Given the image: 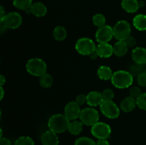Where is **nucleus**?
<instances>
[{"instance_id":"f257e3e1","label":"nucleus","mask_w":146,"mask_h":145,"mask_svg":"<svg viewBox=\"0 0 146 145\" xmlns=\"http://www.w3.org/2000/svg\"><path fill=\"white\" fill-rule=\"evenodd\" d=\"M70 120L62 114H56L49 118L48 127L49 130L56 134H61L68 130Z\"/></svg>"},{"instance_id":"f03ea898","label":"nucleus","mask_w":146,"mask_h":145,"mask_svg":"<svg viewBox=\"0 0 146 145\" xmlns=\"http://www.w3.org/2000/svg\"><path fill=\"white\" fill-rule=\"evenodd\" d=\"M111 82L114 87L119 89H125L131 86L133 82V75L125 71L115 72L111 78Z\"/></svg>"},{"instance_id":"7ed1b4c3","label":"nucleus","mask_w":146,"mask_h":145,"mask_svg":"<svg viewBox=\"0 0 146 145\" xmlns=\"http://www.w3.org/2000/svg\"><path fill=\"white\" fill-rule=\"evenodd\" d=\"M27 72L31 75L36 77H41L46 73V63L41 58H31L29 60L26 65Z\"/></svg>"},{"instance_id":"20e7f679","label":"nucleus","mask_w":146,"mask_h":145,"mask_svg":"<svg viewBox=\"0 0 146 145\" xmlns=\"http://www.w3.org/2000/svg\"><path fill=\"white\" fill-rule=\"evenodd\" d=\"M113 29V36L118 41H125L130 36L131 27L129 23L125 20L118 21L115 24Z\"/></svg>"},{"instance_id":"39448f33","label":"nucleus","mask_w":146,"mask_h":145,"mask_svg":"<svg viewBox=\"0 0 146 145\" xmlns=\"http://www.w3.org/2000/svg\"><path fill=\"white\" fill-rule=\"evenodd\" d=\"M75 48L77 52L83 55H90L96 51V46L93 40L89 38H81L76 41Z\"/></svg>"},{"instance_id":"423d86ee","label":"nucleus","mask_w":146,"mask_h":145,"mask_svg":"<svg viewBox=\"0 0 146 145\" xmlns=\"http://www.w3.org/2000/svg\"><path fill=\"white\" fill-rule=\"evenodd\" d=\"M79 119L84 125L92 127L99 120V114L94 108L86 107L81 111Z\"/></svg>"},{"instance_id":"0eeeda50","label":"nucleus","mask_w":146,"mask_h":145,"mask_svg":"<svg viewBox=\"0 0 146 145\" xmlns=\"http://www.w3.org/2000/svg\"><path fill=\"white\" fill-rule=\"evenodd\" d=\"M100 109L103 115L109 119H116L120 115L119 107L113 100H104Z\"/></svg>"},{"instance_id":"6e6552de","label":"nucleus","mask_w":146,"mask_h":145,"mask_svg":"<svg viewBox=\"0 0 146 145\" xmlns=\"http://www.w3.org/2000/svg\"><path fill=\"white\" fill-rule=\"evenodd\" d=\"M91 132L94 136L99 139H108L111 134V128L105 122H98L91 127Z\"/></svg>"},{"instance_id":"1a4fd4ad","label":"nucleus","mask_w":146,"mask_h":145,"mask_svg":"<svg viewBox=\"0 0 146 145\" xmlns=\"http://www.w3.org/2000/svg\"><path fill=\"white\" fill-rule=\"evenodd\" d=\"M113 37V29L111 26L104 25L99 27L96 33V39L99 44L108 43Z\"/></svg>"},{"instance_id":"9d476101","label":"nucleus","mask_w":146,"mask_h":145,"mask_svg":"<svg viewBox=\"0 0 146 145\" xmlns=\"http://www.w3.org/2000/svg\"><path fill=\"white\" fill-rule=\"evenodd\" d=\"M1 22L7 27V29H16L21 25L22 17L17 12H10L6 14Z\"/></svg>"},{"instance_id":"9b49d317","label":"nucleus","mask_w":146,"mask_h":145,"mask_svg":"<svg viewBox=\"0 0 146 145\" xmlns=\"http://www.w3.org/2000/svg\"><path fill=\"white\" fill-rule=\"evenodd\" d=\"M80 105L77 104L76 101L69 102L64 108V115L69 120H75L77 118H79L81 113Z\"/></svg>"},{"instance_id":"f8f14e48","label":"nucleus","mask_w":146,"mask_h":145,"mask_svg":"<svg viewBox=\"0 0 146 145\" xmlns=\"http://www.w3.org/2000/svg\"><path fill=\"white\" fill-rule=\"evenodd\" d=\"M41 141L43 145H58L59 144L57 134L51 130L46 131L41 134Z\"/></svg>"},{"instance_id":"ddd939ff","label":"nucleus","mask_w":146,"mask_h":145,"mask_svg":"<svg viewBox=\"0 0 146 145\" xmlns=\"http://www.w3.org/2000/svg\"><path fill=\"white\" fill-rule=\"evenodd\" d=\"M131 56L135 63L145 65L146 64V48L143 47L135 48L132 51Z\"/></svg>"},{"instance_id":"4468645a","label":"nucleus","mask_w":146,"mask_h":145,"mask_svg":"<svg viewBox=\"0 0 146 145\" xmlns=\"http://www.w3.org/2000/svg\"><path fill=\"white\" fill-rule=\"evenodd\" d=\"M96 51L101 58H110L113 54V46L108 43L99 44L97 45Z\"/></svg>"},{"instance_id":"2eb2a0df","label":"nucleus","mask_w":146,"mask_h":145,"mask_svg":"<svg viewBox=\"0 0 146 145\" xmlns=\"http://www.w3.org/2000/svg\"><path fill=\"white\" fill-rule=\"evenodd\" d=\"M87 97L86 103L90 107H96L98 105H101V103L104 102V98H103L102 93L98 91H92L89 92Z\"/></svg>"},{"instance_id":"dca6fc26","label":"nucleus","mask_w":146,"mask_h":145,"mask_svg":"<svg viewBox=\"0 0 146 145\" xmlns=\"http://www.w3.org/2000/svg\"><path fill=\"white\" fill-rule=\"evenodd\" d=\"M137 106L136 99L133 97H126L121 103V109L125 112H132Z\"/></svg>"},{"instance_id":"f3484780","label":"nucleus","mask_w":146,"mask_h":145,"mask_svg":"<svg viewBox=\"0 0 146 145\" xmlns=\"http://www.w3.org/2000/svg\"><path fill=\"white\" fill-rule=\"evenodd\" d=\"M31 14L36 17H43L46 14L47 7L41 2H35L30 7Z\"/></svg>"},{"instance_id":"a211bd4d","label":"nucleus","mask_w":146,"mask_h":145,"mask_svg":"<svg viewBox=\"0 0 146 145\" xmlns=\"http://www.w3.org/2000/svg\"><path fill=\"white\" fill-rule=\"evenodd\" d=\"M122 8L128 13H135L138 10L139 4L138 0H122Z\"/></svg>"},{"instance_id":"6ab92c4d","label":"nucleus","mask_w":146,"mask_h":145,"mask_svg":"<svg viewBox=\"0 0 146 145\" xmlns=\"http://www.w3.org/2000/svg\"><path fill=\"white\" fill-rule=\"evenodd\" d=\"M133 24L138 31H146V15L138 14L135 16L133 20Z\"/></svg>"},{"instance_id":"aec40b11","label":"nucleus","mask_w":146,"mask_h":145,"mask_svg":"<svg viewBox=\"0 0 146 145\" xmlns=\"http://www.w3.org/2000/svg\"><path fill=\"white\" fill-rule=\"evenodd\" d=\"M128 45L124 41H118L113 46V53L118 57H123L128 52Z\"/></svg>"},{"instance_id":"412c9836","label":"nucleus","mask_w":146,"mask_h":145,"mask_svg":"<svg viewBox=\"0 0 146 145\" xmlns=\"http://www.w3.org/2000/svg\"><path fill=\"white\" fill-rule=\"evenodd\" d=\"M97 75H98V78L103 80H108L111 79L113 75V71L108 66H106V65H102L98 68V71H97Z\"/></svg>"},{"instance_id":"4be33fe9","label":"nucleus","mask_w":146,"mask_h":145,"mask_svg":"<svg viewBox=\"0 0 146 145\" xmlns=\"http://www.w3.org/2000/svg\"><path fill=\"white\" fill-rule=\"evenodd\" d=\"M84 124L81 121H74L70 122L68 131L72 135H78L82 132Z\"/></svg>"},{"instance_id":"5701e85b","label":"nucleus","mask_w":146,"mask_h":145,"mask_svg":"<svg viewBox=\"0 0 146 145\" xmlns=\"http://www.w3.org/2000/svg\"><path fill=\"white\" fill-rule=\"evenodd\" d=\"M53 36H54V38L56 41H64L66 38V30L62 26H56L54 28V32H53Z\"/></svg>"},{"instance_id":"b1692460","label":"nucleus","mask_w":146,"mask_h":145,"mask_svg":"<svg viewBox=\"0 0 146 145\" xmlns=\"http://www.w3.org/2000/svg\"><path fill=\"white\" fill-rule=\"evenodd\" d=\"M33 4L32 0H13V5L20 10H27Z\"/></svg>"},{"instance_id":"393cba45","label":"nucleus","mask_w":146,"mask_h":145,"mask_svg":"<svg viewBox=\"0 0 146 145\" xmlns=\"http://www.w3.org/2000/svg\"><path fill=\"white\" fill-rule=\"evenodd\" d=\"M39 84L42 88H48L53 84V78L48 73H45L41 75L39 78Z\"/></svg>"},{"instance_id":"a878e982","label":"nucleus","mask_w":146,"mask_h":145,"mask_svg":"<svg viewBox=\"0 0 146 145\" xmlns=\"http://www.w3.org/2000/svg\"><path fill=\"white\" fill-rule=\"evenodd\" d=\"M14 145H34V142L30 136H22L15 141Z\"/></svg>"},{"instance_id":"bb28decb","label":"nucleus","mask_w":146,"mask_h":145,"mask_svg":"<svg viewBox=\"0 0 146 145\" xmlns=\"http://www.w3.org/2000/svg\"><path fill=\"white\" fill-rule=\"evenodd\" d=\"M93 23L95 26H98V28L105 25L106 24V18L103 14H96L93 16Z\"/></svg>"},{"instance_id":"cd10ccee","label":"nucleus","mask_w":146,"mask_h":145,"mask_svg":"<svg viewBox=\"0 0 146 145\" xmlns=\"http://www.w3.org/2000/svg\"><path fill=\"white\" fill-rule=\"evenodd\" d=\"M74 145H96V142H94L91 138L82 136L76 140Z\"/></svg>"},{"instance_id":"c85d7f7f","label":"nucleus","mask_w":146,"mask_h":145,"mask_svg":"<svg viewBox=\"0 0 146 145\" xmlns=\"http://www.w3.org/2000/svg\"><path fill=\"white\" fill-rule=\"evenodd\" d=\"M144 65H141V64L135 63V65H133L131 68V74L133 75H137L138 76L139 74L142 73V72H145V68H144Z\"/></svg>"},{"instance_id":"c756f323","label":"nucleus","mask_w":146,"mask_h":145,"mask_svg":"<svg viewBox=\"0 0 146 145\" xmlns=\"http://www.w3.org/2000/svg\"><path fill=\"white\" fill-rule=\"evenodd\" d=\"M136 101L137 106H138L140 109L146 111V92L141 94V95L137 98Z\"/></svg>"},{"instance_id":"7c9ffc66","label":"nucleus","mask_w":146,"mask_h":145,"mask_svg":"<svg viewBox=\"0 0 146 145\" xmlns=\"http://www.w3.org/2000/svg\"><path fill=\"white\" fill-rule=\"evenodd\" d=\"M101 93L104 100H112L114 98V92L110 88H106Z\"/></svg>"},{"instance_id":"2f4dec72","label":"nucleus","mask_w":146,"mask_h":145,"mask_svg":"<svg viewBox=\"0 0 146 145\" xmlns=\"http://www.w3.org/2000/svg\"><path fill=\"white\" fill-rule=\"evenodd\" d=\"M129 92H130V96L133 97V98H135V99H137V98H138V97L142 94L141 88H138V87L137 86L132 87V88L130 89Z\"/></svg>"},{"instance_id":"473e14b6","label":"nucleus","mask_w":146,"mask_h":145,"mask_svg":"<svg viewBox=\"0 0 146 145\" xmlns=\"http://www.w3.org/2000/svg\"><path fill=\"white\" fill-rule=\"evenodd\" d=\"M137 81L138 85L141 87H146V72L139 74L137 76Z\"/></svg>"},{"instance_id":"72a5a7b5","label":"nucleus","mask_w":146,"mask_h":145,"mask_svg":"<svg viewBox=\"0 0 146 145\" xmlns=\"http://www.w3.org/2000/svg\"><path fill=\"white\" fill-rule=\"evenodd\" d=\"M124 41H125V43L126 44V45H128V48H133V47L135 46V44H136V39H135V38L131 35H130Z\"/></svg>"},{"instance_id":"f704fd0d","label":"nucleus","mask_w":146,"mask_h":145,"mask_svg":"<svg viewBox=\"0 0 146 145\" xmlns=\"http://www.w3.org/2000/svg\"><path fill=\"white\" fill-rule=\"evenodd\" d=\"M76 102H77L78 105H84L86 102H87V97L86 95H85L84 94H81V95H78V96L76 98Z\"/></svg>"},{"instance_id":"c9c22d12","label":"nucleus","mask_w":146,"mask_h":145,"mask_svg":"<svg viewBox=\"0 0 146 145\" xmlns=\"http://www.w3.org/2000/svg\"><path fill=\"white\" fill-rule=\"evenodd\" d=\"M0 145H11V141L5 137H1L0 139Z\"/></svg>"},{"instance_id":"e433bc0d","label":"nucleus","mask_w":146,"mask_h":145,"mask_svg":"<svg viewBox=\"0 0 146 145\" xmlns=\"http://www.w3.org/2000/svg\"><path fill=\"white\" fill-rule=\"evenodd\" d=\"M96 145H110V143L107 139H99L96 142Z\"/></svg>"},{"instance_id":"4c0bfd02","label":"nucleus","mask_w":146,"mask_h":145,"mask_svg":"<svg viewBox=\"0 0 146 145\" xmlns=\"http://www.w3.org/2000/svg\"><path fill=\"white\" fill-rule=\"evenodd\" d=\"M5 16L6 14L4 10V8H3V7H1V9H0V22H1L4 20Z\"/></svg>"},{"instance_id":"58836bf2","label":"nucleus","mask_w":146,"mask_h":145,"mask_svg":"<svg viewBox=\"0 0 146 145\" xmlns=\"http://www.w3.org/2000/svg\"><path fill=\"white\" fill-rule=\"evenodd\" d=\"M89 57L91 60H96V59H97V58L99 56H98V53H96V51H95L94 52H93L92 53L89 55Z\"/></svg>"},{"instance_id":"ea45409f","label":"nucleus","mask_w":146,"mask_h":145,"mask_svg":"<svg viewBox=\"0 0 146 145\" xmlns=\"http://www.w3.org/2000/svg\"><path fill=\"white\" fill-rule=\"evenodd\" d=\"M7 29V27L4 26V24H3L2 22H0V31H1V34H4V31H5Z\"/></svg>"},{"instance_id":"a19ab883","label":"nucleus","mask_w":146,"mask_h":145,"mask_svg":"<svg viewBox=\"0 0 146 145\" xmlns=\"http://www.w3.org/2000/svg\"><path fill=\"white\" fill-rule=\"evenodd\" d=\"M5 82H6L5 77H4L3 75H0V85H1V86H3V85L5 84Z\"/></svg>"},{"instance_id":"79ce46f5","label":"nucleus","mask_w":146,"mask_h":145,"mask_svg":"<svg viewBox=\"0 0 146 145\" xmlns=\"http://www.w3.org/2000/svg\"><path fill=\"white\" fill-rule=\"evenodd\" d=\"M0 91H1V95H0V100H2L3 98H4V88H3V86L0 87Z\"/></svg>"},{"instance_id":"37998d69","label":"nucleus","mask_w":146,"mask_h":145,"mask_svg":"<svg viewBox=\"0 0 146 145\" xmlns=\"http://www.w3.org/2000/svg\"><path fill=\"white\" fill-rule=\"evenodd\" d=\"M138 4H139V7L140 8H142V7H144L145 5V3L144 1H138Z\"/></svg>"},{"instance_id":"c03bdc74","label":"nucleus","mask_w":146,"mask_h":145,"mask_svg":"<svg viewBox=\"0 0 146 145\" xmlns=\"http://www.w3.org/2000/svg\"><path fill=\"white\" fill-rule=\"evenodd\" d=\"M145 72H146V68H145Z\"/></svg>"}]
</instances>
